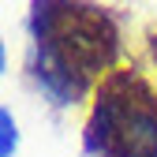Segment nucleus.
<instances>
[{"label":"nucleus","mask_w":157,"mask_h":157,"mask_svg":"<svg viewBox=\"0 0 157 157\" xmlns=\"http://www.w3.org/2000/svg\"><path fill=\"white\" fill-rule=\"evenodd\" d=\"M124 60V15L101 4L41 0L30 8L26 75L52 105L71 109L94 97Z\"/></svg>","instance_id":"f257e3e1"},{"label":"nucleus","mask_w":157,"mask_h":157,"mask_svg":"<svg viewBox=\"0 0 157 157\" xmlns=\"http://www.w3.org/2000/svg\"><path fill=\"white\" fill-rule=\"evenodd\" d=\"M82 146L90 157H157V82L139 60L109 71L94 90Z\"/></svg>","instance_id":"f03ea898"},{"label":"nucleus","mask_w":157,"mask_h":157,"mask_svg":"<svg viewBox=\"0 0 157 157\" xmlns=\"http://www.w3.org/2000/svg\"><path fill=\"white\" fill-rule=\"evenodd\" d=\"M146 60H150V67H153V75H157V23L153 26H146Z\"/></svg>","instance_id":"7ed1b4c3"}]
</instances>
